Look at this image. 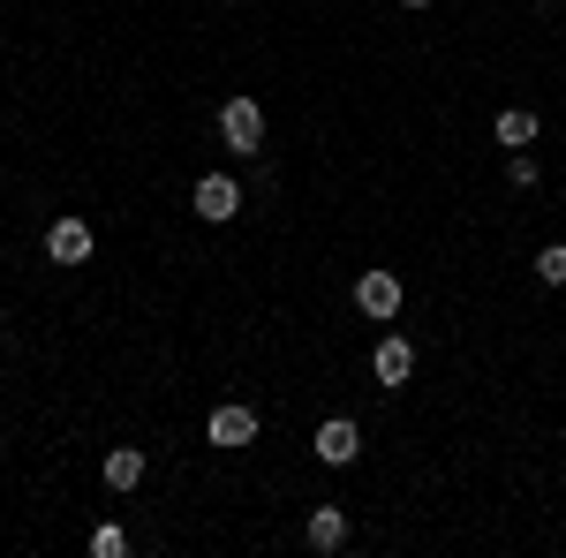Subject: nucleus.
I'll list each match as a JSON object with an SVG mask.
<instances>
[{
	"instance_id": "f257e3e1",
	"label": "nucleus",
	"mask_w": 566,
	"mask_h": 558,
	"mask_svg": "<svg viewBox=\"0 0 566 558\" xmlns=\"http://www.w3.org/2000/svg\"><path fill=\"white\" fill-rule=\"evenodd\" d=\"M219 144L227 151H264V106L258 98H227L219 106Z\"/></svg>"
},
{
	"instance_id": "f03ea898",
	"label": "nucleus",
	"mask_w": 566,
	"mask_h": 558,
	"mask_svg": "<svg viewBox=\"0 0 566 558\" xmlns=\"http://www.w3.org/2000/svg\"><path fill=\"white\" fill-rule=\"evenodd\" d=\"M400 302H408V287L392 280L386 264H370V272L355 280V309H363V317H378V325H392V317H400Z\"/></svg>"
},
{
	"instance_id": "7ed1b4c3",
	"label": "nucleus",
	"mask_w": 566,
	"mask_h": 558,
	"mask_svg": "<svg viewBox=\"0 0 566 558\" xmlns=\"http://www.w3.org/2000/svg\"><path fill=\"white\" fill-rule=\"evenodd\" d=\"M189 204H197L205 227H227V219L242 212V181H234V173H197V197H189Z\"/></svg>"
},
{
	"instance_id": "20e7f679",
	"label": "nucleus",
	"mask_w": 566,
	"mask_h": 558,
	"mask_svg": "<svg viewBox=\"0 0 566 558\" xmlns=\"http://www.w3.org/2000/svg\"><path fill=\"white\" fill-rule=\"evenodd\" d=\"M91 250H98V234H91L84 219H53L45 227V257L53 264H91Z\"/></svg>"
},
{
	"instance_id": "39448f33",
	"label": "nucleus",
	"mask_w": 566,
	"mask_h": 558,
	"mask_svg": "<svg viewBox=\"0 0 566 558\" xmlns=\"http://www.w3.org/2000/svg\"><path fill=\"white\" fill-rule=\"evenodd\" d=\"M370 378H378V386H408V378H416V347L400 340V333H386V340L370 347Z\"/></svg>"
},
{
	"instance_id": "423d86ee",
	"label": "nucleus",
	"mask_w": 566,
	"mask_h": 558,
	"mask_svg": "<svg viewBox=\"0 0 566 558\" xmlns=\"http://www.w3.org/2000/svg\"><path fill=\"white\" fill-rule=\"evenodd\" d=\"M355 453H363V430H355L348 415H325V423H317V461H325V468H348Z\"/></svg>"
},
{
	"instance_id": "0eeeda50",
	"label": "nucleus",
	"mask_w": 566,
	"mask_h": 558,
	"mask_svg": "<svg viewBox=\"0 0 566 558\" xmlns=\"http://www.w3.org/2000/svg\"><path fill=\"white\" fill-rule=\"evenodd\" d=\"M205 438H212V445H227V453H234V445H250V438H258V408H242V400H227V408H212V423H205Z\"/></svg>"
},
{
	"instance_id": "6e6552de",
	"label": "nucleus",
	"mask_w": 566,
	"mask_h": 558,
	"mask_svg": "<svg viewBox=\"0 0 566 558\" xmlns=\"http://www.w3.org/2000/svg\"><path fill=\"white\" fill-rule=\"evenodd\" d=\"M536 129H544V122H536V114H528V106H506V114H499V122H491V136H499V144H506V151H528V144H536Z\"/></svg>"
},
{
	"instance_id": "1a4fd4ad",
	"label": "nucleus",
	"mask_w": 566,
	"mask_h": 558,
	"mask_svg": "<svg viewBox=\"0 0 566 558\" xmlns=\"http://www.w3.org/2000/svg\"><path fill=\"white\" fill-rule=\"evenodd\" d=\"M303 536H310V551H340V544H348V514H340V506H317Z\"/></svg>"
},
{
	"instance_id": "9d476101",
	"label": "nucleus",
	"mask_w": 566,
	"mask_h": 558,
	"mask_svg": "<svg viewBox=\"0 0 566 558\" xmlns=\"http://www.w3.org/2000/svg\"><path fill=\"white\" fill-rule=\"evenodd\" d=\"M106 483H114V491H136V483H144V453H136V445H114V453H106Z\"/></svg>"
},
{
	"instance_id": "9b49d317",
	"label": "nucleus",
	"mask_w": 566,
	"mask_h": 558,
	"mask_svg": "<svg viewBox=\"0 0 566 558\" xmlns=\"http://www.w3.org/2000/svg\"><path fill=\"white\" fill-rule=\"evenodd\" d=\"M536 280H544V287H566V242H544V250H536Z\"/></svg>"
},
{
	"instance_id": "f8f14e48",
	"label": "nucleus",
	"mask_w": 566,
	"mask_h": 558,
	"mask_svg": "<svg viewBox=\"0 0 566 558\" xmlns=\"http://www.w3.org/2000/svg\"><path fill=\"white\" fill-rule=\"evenodd\" d=\"M122 551H129L122 528H91V558H122Z\"/></svg>"
},
{
	"instance_id": "ddd939ff",
	"label": "nucleus",
	"mask_w": 566,
	"mask_h": 558,
	"mask_svg": "<svg viewBox=\"0 0 566 558\" xmlns=\"http://www.w3.org/2000/svg\"><path fill=\"white\" fill-rule=\"evenodd\" d=\"M506 181H514V189H536V159H528V151H506Z\"/></svg>"
},
{
	"instance_id": "4468645a",
	"label": "nucleus",
	"mask_w": 566,
	"mask_h": 558,
	"mask_svg": "<svg viewBox=\"0 0 566 558\" xmlns=\"http://www.w3.org/2000/svg\"><path fill=\"white\" fill-rule=\"evenodd\" d=\"M400 8H431V0H400Z\"/></svg>"
}]
</instances>
